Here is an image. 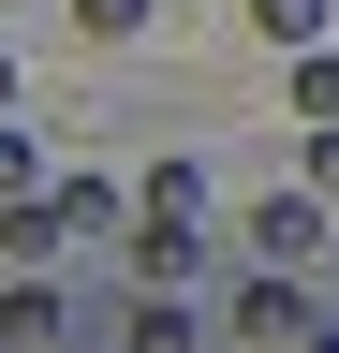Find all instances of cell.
Segmentation results:
<instances>
[{"label":"cell","instance_id":"obj_11","mask_svg":"<svg viewBox=\"0 0 339 353\" xmlns=\"http://www.w3.org/2000/svg\"><path fill=\"white\" fill-rule=\"evenodd\" d=\"M295 162H310V192H339V118H310V148H295Z\"/></svg>","mask_w":339,"mask_h":353},{"label":"cell","instance_id":"obj_3","mask_svg":"<svg viewBox=\"0 0 339 353\" xmlns=\"http://www.w3.org/2000/svg\"><path fill=\"white\" fill-rule=\"evenodd\" d=\"M45 221H59V236H118V192H104V176H45Z\"/></svg>","mask_w":339,"mask_h":353},{"label":"cell","instance_id":"obj_1","mask_svg":"<svg viewBox=\"0 0 339 353\" xmlns=\"http://www.w3.org/2000/svg\"><path fill=\"white\" fill-rule=\"evenodd\" d=\"M118 265H133V280H192V265H206V221L192 206H133V250H118Z\"/></svg>","mask_w":339,"mask_h":353},{"label":"cell","instance_id":"obj_9","mask_svg":"<svg viewBox=\"0 0 339 353\" xmlns=\"http://www.w3.org/2000/svg\"><path fill=\"white\" fill-rule=\"evenodd\" d=\"M30 192H45V148H30V132L0 118V206H30Z\"/></svg>","mask_w":339,"mask_h":353},{"label":"cell","instance_id":"obj_4","mask_svg":"<svg viewBox=\"0 0 339 353\" xmlns=\"http://www.w3.org/2000/svg\"><path fill=\"white\" fill-rule=\"evenodd\" d=\"M236 339H310V294H295V280H251L236 294Z\"/></svg>","mask_w":339,"mask_h":353},{"label":"cell","instance_id":"obj_7","mask_svg":"<svg viewBox=\"0 0 339 353\" xmlns=\"http://www.w3.org/2000/svg\"><path fill=\"white\" fill-rule=\"evenodd\" d=\"M148 206H192V221H206V148H162V162H148Z\"/></svg>","mask_w":339,"mask_h":353},{"label":"cell","instance_id":"obj_12","mask_svg":"<svg viewBox=\"0 0 339 353\" xmlns=\"http://www.w3.org/2000/svg\"><path fill=\"white\" fill-rule=\"evenodd\" d=\"M0 118H15V59H0Z\"/></svg>","mask_w":339,"mask_h":353},{"label":"cell","instance_id":"obj_5","mask_svg":"<svg viewBox=\"0 0 339 353\" xmlns=\"http://www.w3.org/2000/svg\"><path fill=\"white\" fill-rule=\"evenodd\" d=\"M59 324H74L59 280H15V294H0V339H59Z\"/></svg>","mask_w":339,"mask_h":353},{"label":"cell","instance_id":"obj_10","mask_svg":"<svg viewBox=\"0 0 339 353\" xmlns=\"http://www.w3.org/2000/svg\"><path fill=\"white\" fill-rule=\"evenodd\" d=\"M74 30H89V44H133V30H148V0H74Z\"/></svg>","mask_w":339,"mask_h":353},{"label":"cell","instance_id":"obj_6","mask_svg":"<svg viewBox=\"0 0 339 353\" xmlns=\"http://www.w3.org/2000/svg\"><path fill=\"white\" fill-rule=\"evenodd\" d=\"M280 88H295V118H339V44H295Z\"/></svg>","mask_w":339,"mask_h":353},{"label":"cell","instance_id":"obj_2","mask_svg":"<svg viewBox=\"0 0 339 353\" xmlns=\"http://www.w3.org/2000/svg\"><path fill=\"white\" fill-rule=\"evenodd\" d=\"M251 250H266V265H310V250H325V192H280V206H251Z\"/></svg>","mask_w":339,"mask_h":353},{"label":"cell","instance_id":"obj_8","mask_svg":"<svg viewBox=\"0 0 339 353\" xmlns=\"http://www.w3.org/2000/svg\"><path fill=\"white\" fill-rule=\"evenodd\" d=\"M251 30H266L280 59H295V44H325V0H251Z\"/></svg>","mask_w":339,"mask_h":353}]
</instances>
